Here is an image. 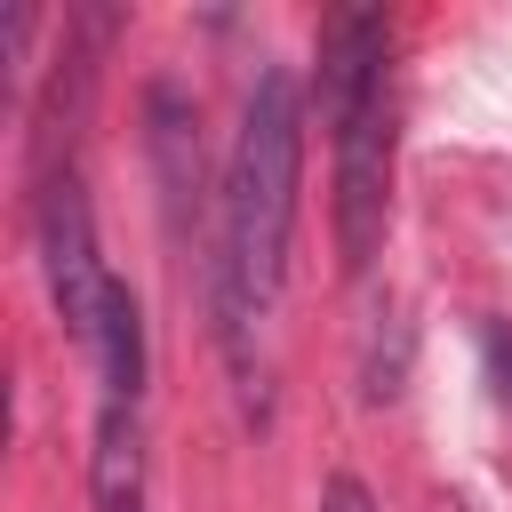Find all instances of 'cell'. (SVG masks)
<instances>
[{"instance_id":"obj_7","label":"cell","mask_w":512,"mask_h":512,"mask_svg":"<svg viewBox=\"0 0 512 512\" xmlns=\"http://www.w3.org/2000/svg\"><path fill=\"white\" fill-rule=\"evenodd\" d=\"M320 512H376V496H368L352 472H336V480H328V496H320Z\"/></svg>"},{"instance_id":"obj_5","label":"cell","mask_w":512,"mask_h":512,"mask_svg":"<svg viewBox=\"0 0 512 512\" xmlns=\"http://www.w3.org/2000/svg\"><path fill=\"white\" fill-rule=\"evenodd\" d=\"M96 512H144V416L96 408V456H88Z\"/></svg>"},{"instance_id":"obj_2","label":"cell","mask_w":512,"mask_h":512,"mask_svg":"<svg viewBox=\"0 0 512 512\" xmlns=\"http://www.w3.org/2000/svg\"><path fill=\"white\" fill-rule=\"evenodd\" d=\"M320 120L336 152V264L368 272L392 216V24L376 8H336L320 32Z\"/></svg>"},{"instance_id":"obj_4","label":"cell","mask_w":512,"mask_h":512,"mask_svg":"<svg viewBox=\"0 0 512 512\" xmlns=\"http://www.w3.org/2000/svg\"><path fill=\"white\" fill-rule=\"evenodd\" d=\"M96 408H144V312H136V288L112 280V304H104V328H96Z\"/></svg>"},{"instance_id":"obj_6","label":"cell","mask_w":512,"mask_h":512,"mask_svg":"<svg viewBox=\"0 0 512 512\" xmlns=\"http://www.w3.org/2000/svg\"><path fill=\"white\" fill-rule=\"evenodd\" d=\"M480 352H488V384H496V400L512 408V320H488V328H480Z\"/></svg>"},{"instance_id":"obj_1","label":"cell","mask_w":512,"mask_h":512,"mask_svg":"<svg viewBox=\"0 0 512 512\" xmlns=\"http://www.w3.org/2000/svg\"><path fill=\"white\" fill-rule=\"evenodd\" d=\"M296 184H304V96H296V72L288 64H264L248 104H240V136H232V160H224V232H216V272H208V296H216V344H224V368L240 384V400L264 416V328H272V304L288 288V240H296Z\"/></svg>"},{"instance_id":"obj_3","label":"cell","mask_w":512,"mask_h":512,"mask_svg":"<svg viewBox=\"0 0 512 512\" xmlns=\"http://www.w3.org/2000/svg\"><path fill=\"white\" fill-rule=\"evenodd\" d=\"M40 264H48L56 320L72 328V344L96 352V328H104V304H112L120 272H104V256H96V216H88V192H80L72 168L40 184Z\"/></svg>"}]
</instances>
